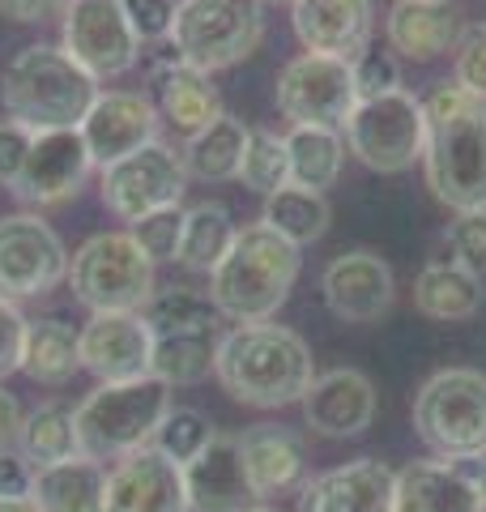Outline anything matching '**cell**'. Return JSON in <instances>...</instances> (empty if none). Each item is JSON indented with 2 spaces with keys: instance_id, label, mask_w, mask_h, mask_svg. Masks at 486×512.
<instances>
[{
  "instance_id": "26",
  "label": "cell",
  "mask_w": 486,
  "mask_h": 512,
  "mask_svg": "<svg viewBox=\"0 0 486 512\" xmlns=\"http://www.w3.org/2000/svg\"><path fill=\"white\" fill-rule=\"evenodd\" d=\"M30 500L39 512H103L107 500V466L90 457H69L60 466L35 470Z\"/></svg>"
},
{
  "instance_id": "7",
  "label": "cell",
  "mask_w": 486,
  "mask_h": 512,
  "mask_svg": "<svg viewBox=\"0 0 486 512\" xmlns=\"http://www.w3.org/2000/svg\"><path fill=\"white\" fill-rule=\"evenodd\" d=\"M69 286L90 312H141L154 286V261L128 231H99L69 256Z\"/></svg>"
},
{
  "instance_id": "4",
  "label": "cell",
  "mask_w": 486,
  "mask_h": 512,
  "mask_svg": "<svg viewBox=\"0 0 486 512\" xmlns=\"http://www.w3.org/2000/svg\"><path fill=\"white\" fill-rule=\"evenodd\" d=\"M99 99V82L52 43H30L0 73V107L35 133L47 128H81L90 103Z\"/></svg>"
},
{
  "instance_id": "40",
  "label": "cell",
  "mask_w": 486,
  "mask_h": 512,
  "mask_svg": "<svg viewBox=\"0 0 486 512\" xmlns=\"http://www.w3.org/2000/svg\"><path fill=\"white\" fill-rule=\"evenodd\" d=\"M448 252L452 261H457L461 269H469V274H486V210H474V214H457L448 222Z\"/></svg>"
},
{
  "instance_id": "49",
  "label": "cell",
  "mask_w": 486,
  "mask_h": 512,
  "mask_svg": "<svg viewBox=\"0 0 486 512\" xmlns=\"http://www.w3.org/2000/svg\"><path fill=\"white\" fill-rule=\"evenodd\" d=\"M461 466H465L469 478H474V487H478V495H482V512H486V448H482L478 457H465Z\"/></svg>"
},
{
  "instance_id": "11",
  "label": "cell",
  "mask_w": 486,
  "mask_h": 512,
  "mask_svg": "<svg viewBox=\"0 0 486 512\" xmlns=\"http://www.w3.org/2000/svg\"><path fill=\"white\" fill-rule=\"evenodd\" d=\"M69 278V252L56 227L35 210L0 218V299H39Z\"/></svg>"
},
{
  "instance_id": "22",
  "label": "cell",
  "mask_w": 486,
  "mask_h": 512,
  "mask_svg": "<svg viewBox=\"0 0 486 512\" xmlns=\"http://www.w3.org/2000/svg\"><path fill=\"white\" fill-rule=\"evenodd\" d=\"M180 470L192 512H248L252 504H261L248 483V470H243L239 436L214 431V440Z\"/></svg>"
},
{
  "instance_id": "48",
  "label": "cell",
  "mask_w": 486,
  "mask_h": 512,
  "mask_svg": "<svg viewBox=\"0 0 486 512\" xmlns=\"http://www.w3.org/2000/svg\"><path fill=\"white\" fill-rule=\"evenodd\" d=\"M22 423H26V414H22V406H18V397H13L9 389H0V453L18 448Z\"/></svg>"
},
{
  "instance_id": "21",
  "label": "cell",
  "mask_w": 486,
  "mask_h": 512,
  "mask_svg": "<svg viewBox=\"0 0 486 512\" xmlns=\"http://www.w3.org/2000/svg\"><path fill=\"white\" fill-rule=\"evenodd\" d=\"M397 470L376 457H354L307 478L299 487V512H393Z\"/></svg>"
},
{
  "instance_id": "37",
  "label": "cell",
  "mask_w": 486,
  "mask_h": 512,
  "mask_svg": "<svg viewBox=\"0 0 486 512\" xmlns=\"http://www.w3.org/2000/svg\"><path fill=\"white\" fill-rule=\"evenodd\" d=\"M239 180L243 188L261 192H278L290 184V154H286V137L269 133V128H252L248 137V150H243V163H239Z\"/></svg>"
},
{
  "instance_id": "15",
  "label": "cell",
  "mask_w": 486,
  "mask_h": 512,
  "mask_svg": "<svg viewBox=\"0 0 486 512\" xmlns=\"http://www.w3.org/2000/svg\"><path fill=\"white\" fill-rule=\"evenodd\" d=\"M154 333L141 312H90L77 329V359L99 384H120L150 376Z\"/></svg>"
},
{
  "instance_id": "46",
  "label": "cell",
  "mask_w": 486,
  "mask_h": 512,
  "mask_svg": "<svg viewBox=\"0 0 486 512\" xmlns=\"http://www.w3.org/2000/svg\"><path fill=\"white\" fill-rule=\"evenodd\" d=\"M30 487H35V466L18 448L0 453V500H30Z\"/></svg>"
},
{
  "instance_id": "2",
  "label": "cell",
  "mask_w": 486,
  "mask_h": 512,
  "mask_svg": "<svg viewBox=\"0 0 486 512\" xmlns=\"http://www.w3.org/2000/svg\"><path fill=\"white\" fill-rule=\"evenodd\" d=\"M214 376L239 406L286 410L312 389L316 363L312 346L295 329L261 320V325H235L231 333H222Z\"/></svg>"
},
{
  "instance_id": "3",
  "label": "cell",
  "mask_w": 486,
  "mask_h": 512,
  "mask_svg": "<svg viewBox=\"0 0 486 512\" xmlns=\"http://www.w3.org/2000/svg\"><path fill=\"white\" fill-rule=\"evenodd\" d=\"M299 269L303 256L290 239L269 231L265 222H248L235 231L231 248L209 274V299L218 316L235 325H261L278 316V308L290 299Z\"/></svg>"
},
{
  "instance_id": "41",
  "label": "cell",
  "mask_w": 486,
  "mask_h": 512,
  "mask_svg": "<svg viewBox=\"0 0 486 512\" xmlns=\"http://www.w3.org/2000/svg\"><path fill=\"white\" fill-rule=\"evenodd\" d=\"M452 52H457L452 56V82L486 99V22L461 30V39Z\"/></svg>"
},
{
  "instance_id": "5",
  "label": "cell",
  "mask_w": 486,
  "mask_h": 512,
  "mask_svg": "<svg viewBox=\"0 0 486 512\" xmlns=\"http://www.w3.org/2000/svg\"><path fill=\"white\" fill-rule=\"evenodd\" d=\"M171 410V389L154 376L99 384L73 410L77 448L90 461H124L128 453L154 444L158 423Z\"/></svg>"
},
{
  "instance_id": "45",
  "label": "cell",
  "mask_w": 486,
  "mask_h": 512,
  "mask_svg": "<svg viewBox=\"0 0 486 512\" xmlns=\"http://www.w3.org/2000/svg\"><path fill=\"white\" fill-rule=\"evenodd\" d=\"M26 325H30V320L22 316L18 303L0 299V376H9V372H18V367H22Z\"/></svg>"
},
{
  "instance_id": "52",
  "label": "cell",
  "mask_w": 486,
  "mask_h": 512,
  "mask_svg": "<svg viewBox=\"0 0 486 512\" xmlns=\"http://www.w3.org/2000/svg\"><path fill=\"white\" fill-rule=\"evenodd\" d=\"M261 5H295V0H261Z\"/></svg>"
},
{
  "instance_id": "25",
  "label": "cell",
  "mask_w": 486,
  "mask_h": 512,
  "mask_svg": "<svg viewBox=\"0 0 486 512\" xmlns=\"http://www.w3.org/2000/svg\"><path fill=\"white\" fill-rule=\"evenodd\" d=\"M384 35L405 60H435L457 47L461 13L452 0H397L384 18Z\"/></svg>"
},
{
  "instance_id": "28",
  "label": "cell",
  "mask_w": 486,
  "mask_h": 512,
  "mask_svg": "<svg viewBox=\"0 0 486 512\" xmlns=\"http://www.w3.org/2000/svg\"><path fill=\"white\" fill-rule=\"evenodd\" d=\"M158 116L175 124L180 133H201L205 124H214L222 116V99L209 73L192 69V64H175L158 77Z\"/></svg>"
},
{
  "instance_id": "38",
  "label": "cell",
  "mask_w": 486,
  "mask_h": 512,
  "mask_svg": "<svg viewBox=\"0 0 486 512\" xmlns=\"http://www.w3.org/2000/svg\"><path fill=\"white\" fill-rule=\"evenodd\" d=\"M209 440H214V423L192 406H171L167 419H162L154 431V448L167 461H175V466H188Z\"/></svg>"
},
{
  "instance_id": "31",
  "label": "cell",
  "mask_w": 486,
  "mask_h": 512,
  "mask_svg": "<svg viewBox=\"0 0 486 512\" xmlns=\"http://www.w3.org/2000/svg\"><path fill=\"white\" fill-rule=\"evenodd\" d=\"M286 154H290V184L320 192L337 184L346 163V137L337 128H316V124H295L286 133Z\"/></svg>"
},
{
  "instance_id": "33",
  "label": "cell",
  "mask_w": 486,
  "mask_h": 512,
  "mask_svg": "<svg viewBox=\"0 0 486 512\" xmlns=\"http://www.w3.org/2000/svg\"><path fill=\"white\" fill-rule=\"evenodd\" d=\"M141 320L150 325L154 338H171V333H214L222 316L214 308V299L197 291V286H158L145 299Z\"/></svg>"
},
{
  "instance_id": "44",
  "label": "cell",
  "mask_w": 486,
  "mask_h": 512,
  "mask_svg": "<svg viewBox=\"0 0 486 512\" xmlns=\"http://www.w3.org/2000/svg\"><path fill=\"white\" fill-rule=\"evenodd\" d=\"M30 146H35V128H26L18 120H0V184L5 188L18 184Z\"/></svg>"
},
{
  "instance_id": "29",
  "label": "cell",
  "mask_w": 486,
  "mask_h": 512,
  "mask_svg": "<svg viewBox=\"0 0 486 512\" xmlns=\"http://www.w3.org/2000/svg\"><path fill=\"white\" fill-rule=\"evenodd\" d=\"M35 384H69L81 372L77 359V329L60 316H43L26 325V342H22V367Z\"/></svg>"
},
{
  "instance_id": "14",
  "label": "cell",
  "mask_w": 486,
  "mask_h": 512,
  "mask_svg": "<svg viewBox=\"0 0 486 512\" xmlns=\"http://www.w3.org/2000/svg\"><path fill=\"white\" fill-rule=\"evenodd\" d=\"M90 171H94V158L77 128H47V133H35L26 167L9 192L26 210L39 214V210H52V205L73 201Z\"/></svg>"
},
{
  "instance_id": "34",
  "label": "cell",
  "mask_w": 486,
  "mask_h": 512,
  "mask_svg": "<svg viewBox=\"0 0 486 512\" xmlns=\"http://www.w3.org/2000/svg\"><path fill=\"white\" fill-rule=\"evenodd\" d=\"M18 453H22L35 470L60 466V461H69V457H81L73 410L64 406V402H43V406H35V410L26 414V423H22Z\"/></svg>"
},
{
  "instance_id": "24",
  "label": "cell",
  "mask_w": 486,
  "mask_h": 512,
  "mask_svg": "<svg viewBox=\"0 0 486 512\" xmlns=\"http://www.w3.org/2000/svg\"><path fill=\"white\" fill-rule=\"evenodd\" d=\"M393 512H482V495L461 461H410L397 470Z\"/></svg>"
},
{
  "instance_id": "9",
  "label": "cell",
  "mask_w": 486,
  "mask_h": 512,
  "mask_svg": "<svg viewBox=\"0 0 486 512\" xmlns=\"http://www.w3.org/2000/svg\"><path fill=\"white\" fill-rule=\"evenodd\" d=\"M342 128H346V150L380 175H397L414 167L427 150V111L423 99L410 90L359 99V107L350 111Z\"/></svg>"
},
{
  "instance_id": "43",
  "label": "cell",
  "mask_w": 486,
  "mask_h": 512,
  "mask_svg": "<svg viewBox=\"0 0 486 512\" xmlns=\"http://www.w3.org/2000/svg\"><path fill=\"white\" fill-rule=\"evenodd\" d=\"M128 22H133L137 39L141 43H162L171 39V26H175V5L180 0H120Z\"/></svg>"
},
{
  "instance_id": "10",
  "label": "cell",
  "mask_w": 486,
  "mask_h": 512,
  "mask_svg": "<svg viewBox=\"0 0 486 512\" xmlns=\"http://www.w3.org/2000/svg\"><path fill=\"white\" fill-rule=\"evenodd\" d=\"M60 52L94 82L137 69L141 39L120 0H69L60 13Z\"/></svg>"
},
{
  "instance_id": "42",
  "label": "cell",
  "mask_w": 486,
  "mask_h": 512,
  "mask_svg": "<svg viewBox=\"0 0 486 512\" xmlns=\"http://www.w3.org/2000/svg\"><path fill=\"white\" fill-rule=\"evenodd\" d=\"M354 69V90L359 99H380V94L401 90V69L393 52H380V47H367V52L350 64Z\"/></svg>"
},
{
  "instance_id": "13",
  "label": "cell",
  "mask_w": 486,
  "mask_h": 512,
  "mask_svg": "<svg viewBox=\"0 0 486 512\" xmlns=\"http://www.w3.org/2000/svg\"><path fill=\"white\" fill-rule=\"evenodd\" d=\"M188 188V171L180 150H171L167 141H150L137 154L120 158V163L103 167V205L120 222H137L154 210H167V205H180Z\"/></svg>"
},
{
  "instance_id": "50",
  "label": "cell",
  "mask_w": 486,
  "mask_h": 512,
  "mask_svg": "<svg viewBox=\"0 0 486 512\" xmlns=\"http://www.w3.org/2000/svg\"><path fill=\"white\" fill-rule=\"evenodd\" d=\"M0 512H39L35 500H0Z\"/></svg>"
},
{
  "instance_id": "8",
  "label": "cell",
  "mask_w": 486,
  "mask_h": 512,
  "mask_svg": "<svg viewBox=\"0 0 486 512\" xmlns=\"http://www.w3.org/2000/svg\"><path fill=\"white\" fill-rule=\"evenodd\" d=\"M265 39L261 0H180L175 5L171 43L184 64L201 73H218L248 60Z\"/></svg>"
},
{
  "instance_id": "36",
  "label": "cell",
  "mask_w": 486,
  "mask_h": 512,
  "mask_svg": "<svg viewBox=\"0 0 486 512\" xmlns=\"http://www.w3.org/2000/svg\"><path fill=\"white\" fill-rule=\"evenodd\" d=\"M218 338L214 333H171V338H154L150 376L162 380L167 389L175 384H201L214 372Z\"/></svg>"
},
{
  "instance_id": "6",
  "label": "cell",
  "mask_w": 486,
  "mask_h": 512,
  "mask_svg": "<svg viewBox=\"0 0 486 512\" xmlns=\"http://www.w3.org/2000/svg\"><path fill=\"white\" fill-rule=\"evenodd\" d=\"M414 427L444 461L478 457L486 448V376L478 367H444L414 393Z\"/></svg>"
},
{
  "instance_id": "19",
  "label": "cell",
  "mask_w": 486,
  "mask_h": 512,
  "mask_svg": "<svg viewBox=\"0 0 486 512\" xmlns=\"http://www.w3.org/2000/svg\"><path fill=\"white\" fill-rule=\"evenodd\" d=\"M303 423L324 440H354L376 419V384L359 367H333L303 393Z\"/></svg>"
},
{
  "instance_id": "1",
  "label": "cell",
  "mask_w": 486,
  "mask_h": 512,
  "mask_svg": "<svg viewBox=\"0 0 486 512\" xmlns=\"http://www.w3.org/2000/svg\"><path fill=\"white\" fill-rule=\"evenodd\" d=\"M423 111V171L435 201L452 214L486 210V99L457 82H440L431 99H423Z\"/></svg>"
},
{
  "instance_id": "12",
  "label": "cell",
  "mask_w": 486,
  "mask_h": 512,
  "mask_svg": "<svg viewBox=\"0 0 486 512\" xmlns=\"http://www.w3.org/2000/svg\"><path fill=\"white\" fill-rule=\"evenodd\" d=\"M278 111L295 124H316V128H342L350 111L359 107V90H354V69L346 60L303 52L282 64L278 86H273Z\"/></svg>"
},
{
  "instance_id": "27",
  "label": "cell",
  "mask_w": 486,
  "mask_h": 512,
  "mask_svg": "<svg viewBox=\"0 0 486 512\" xmlns=\"http://www.w3.org/2000/svg\"><path fill=\"white\" fill-rule=\"evenodd\" d=\"M248 137H252V128L239 116H231V111H222L214 124H205L201 133H192L188 146L180 150L188 180H201V184L239 180V163H243V150H248Z\"/></svg>"
},
{
  "instance_id": "18",
  "label": "cell",
  "mask_w": 486,
  "mask_h": 512,
  "mask_svg": "<svg viewBox=\"0 0 486 512\" xmlns=\"http://www.w3.org/2000/svg\"><path fill=\"white\" fill-rule=\"evenodd\" d=\"M103 512H192L184 491V470L158 448H141L107 470Z\"/></svg>"
},
{
  "instance_id": "30",
  "label": "cell",
  "mask_w": 486,
  "mask_h": 512,
  "mask_svg": "<svg viewBox=\"0 0 486 512\" xmlns=\"http://www.w3.org/2000/svg\"><path fill=\"white\" fill-rule=\"evenodd\" d=\"M414 308L427 320H469L482 308V278L457 261H431L414 278Z\"/></svg>"
},
{
  "instance_id": "35",
  "label": "cell",
  "mask_w": 486,
  "mask_h": 512,
  "mask_svg": "<svg viewBox=\"0 0 486 512\" xmlns=\"http://www.w3.org/2000/svg\"><path fill=\"white\" fill-rule=\"evenodd\" d=\"M329 218H333L329 201H324L320 192H307V188H295V184L269 192V197H265V210H261L265 227L278 231L282 239H290L295 248L316 244V239L329 231Z\"/></svg>"
},
{
  "instance_id": "39",
  "label": "cell",
  "mask_w": 486,
  "mask_h": 512,
  "mask_svg": "<svg viewBox=\"0 0 486 512\" xmlns=\"http://www.w3.org/2000/svg\"><path fill=\"white\" fill-rule=\"evenodd\" d=\"M128 235L137 239V248L150 256V261H175L180 252V235H184V210L180 205H167V210H154L137 222H128Z\"/></svg>"
},
{
  "instance_id": "17",
  "label": "cell",
  "mask_w": 486,
  "mask_h": 512,
  "mask_svg": "<svg viewBox=\"0 0 486 512\" xmlns=\"http://www.w3.org/2000/svg\"><path fill=\"white\" fill-rule=\"evenodd\" d=\"M320 291L337 320H346V325H371V320H380L393 308L397 286H393V269H388L384 256L354 248L329 261V269L320 278Z\"/></svg>"
},
{
  "instance_id": "51",
  "label": "cell",
  "mask_w": 486,
  "mask_h": 512,
  "mask_svg": "<svg viewBox=\"0 0 486 512\" xmlns=\"http://www.w3.org/2000/svg\"><path fill=\"white\" fill-rule=\"evenodd\" d=\"M248 512H282V508H273V504H252Z\"/></svg>"
},
{
  "instance_id": "20",
  "label": "cell",
  "mask_w": 486,
  "mask_h": 512,
  "mask_svg": "<svg viewBox=\"0 0 486 512\" xmlns=\"http://www.w3.org/2000/svg\"><path fill=\"white\" fill-rule=\"evenodd\" d=\"M290 22L307 52L354 64L371 47L376 13H371V0H295Z\"/></svg>"
},
{
  "instance_id": "16",
  "label": "cell",
  "mask_w": 486,
  "mask_h": 512,
  "mask_svg": "<svg viewBox=\"0 0 486 512\" xmlns=\"http://www.w3.org/2000/svg\"><path fill=\"white\" fill-rule=\"evenodd\" d=\"M158 128H162V116L145 94L99 90V99L90 103L77 133L86 141L94 167H111L128 154H137L141 146H150V141H158Z\"/></svg>"
},
{
  "instance_id": "23",
  "label": "cell",
  "mask_w": 486,
  "mask_h": 512,
  "mask_svg": "<svg viewBox=\"0 0 486 512\" xmlns=\"http://www.w3.org/2000/svg\"><path fill=\"white\" fill-rule=\"evenodd\" d=\"M239 457L248 470V483L256 491V500L269 495L299 491L307 483V453L299 431H290L282 423H252L239 431Z\"/></svg>"
},
{
  "instance_id": "32",
  "label": "cell",
  "mask_w": 486,
  "mask_h": 512,
  "mask_svg": "<svg viewBox=\"0 0 486 512\" xmlns=\"http://www.w3.org/2000/svg\"><path fill=\"white\" fill-rule=\"evenodd\" d=\"M235 231L239 227L231 222V210L222 201H197L192 210H184V235H180L175 265L192 269V274H214V265L231 248Z\"/></svg>"
},
{
  "instance_id": "47",
  "label": "cell",
  "mask_w": 486,
  "mask_h": 512,
  "mask_svg": "<svg viewBox=\"0 0 486 512\" xmlns=\"http://www.w3.org/2000/svg\"><path fill=\"white\" fill-rule=\"evenodd\" d=\"M69 0H0V18L18 22V26H35L47 18H60Z\"/></svg>"
}]
</instances>
